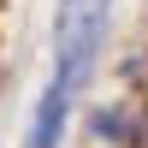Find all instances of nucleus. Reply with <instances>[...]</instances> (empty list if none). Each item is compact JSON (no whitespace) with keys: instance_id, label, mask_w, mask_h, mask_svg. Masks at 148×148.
<instances>
[{"instance_id":"obj_1","label":"nucleus","mask_w":148,"mask_h":148,"mask_svg":"<svg viewBox=\"0 0 148 148\" xmlns=\"http://www.w3.org/2000/svg\"><path fill=\"white\" fill-rule=\"evenodd\" d=\"M107 30V0H59V24H53V83L65 95L83 89L95 65V47Z\"/></svg>"},{"instance_id":"obj_2","label":"nucleus","mask_w":148,"mask_h":148,"mask_svg":"<svg viewBox=\"0 0 148 148\" xmlns=\"http://www.w3.org/2000/svg\"><path fill=\"white\" fill-rule=\"evenodd\" d=\"M89 125H95V136H107V142H130V130H125V113H95Z\"/></svg>"}]
</instances>
